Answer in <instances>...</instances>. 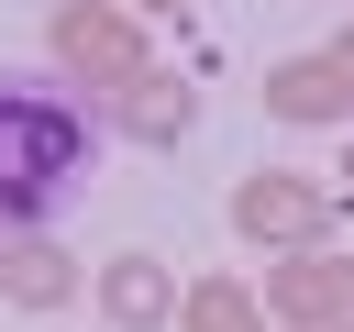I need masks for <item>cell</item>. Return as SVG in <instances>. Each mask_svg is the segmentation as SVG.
<instances>
[{"label": "cell", "instance_id": "obj_1", "mask_svg": "<svg viewBox=\"0 0 354 332\" xmlns=\"http://www.w3.org/2000/svg\"><path fill=\"white\" fill-rule=\"evenodd\" d=\"M88 188V111L66 77L0 66V232H33L55 199Z\"/></svg>", "mask_w": 354, "mask_h": 332}, {"label": "cell", "instance_id": "obj_3", "mask_svg": "<svg viewBox=\"0 0 354 332\" xmlns=\"http://www.w3.org/2000/svg\"><path fill=\"white\" fill-rule=\"evenodd\" d=\"M266 321H288V332H354V255L343 243H299V255H277L266 266Z\"/></svg>", "mask_w": 354, "mask_h": 332}, {"label": "cell", "instance_id": "obj_4", "mask_svg": "<svg viewBox=\"0 0 354 332\" xmlns=\"http://www.w3.org/2000/svg\"><path fill=\"white\" fill-rule=\"evenodd\" d=\"M232 232L266 243V255L332 243V188H321V177H288V166H254V177L232 188Z\"/></svg>", "mask_w": 354, "mask_h": 332}, {"label": "cell", "instance_id": "obj_12", "mask_svg": "<svg viewBox=\"0 0 354 332\" xmlns=\"http://www.w3.org/2000/svg\"><path fill=\"white\" fill-rule=\"evenodd\" d=\"M343 133H354V122H343ZM343 177H354V144H343Z\"/></svg>", "mask_w": 354, "mask_h": 332}, {"label": "cell", "instance_id": "obj_10", "mask_svg": "<svg viewBox=\"0 0 354 332\" xmlns=\"http://www.w3.org/2000/svg\"><path fill=\"white\" fill-rule=\"evenodd\" d=\"M321 55H332V66H343V77H354V22H343V33H332V44H321Z\"/></svg>", "mask_w": 354, "mask_h": 332}, {"label": "cell", "instance_id": "obj_7", "mask_svg": "<svg viewBox=\"0 0 354 332\" xmlns=\"http://www.w3.org/2000/svg\"><path fill=\"white\" fill-rule=\"evenodd\" d=\"M88 288V266L33 221V232H0V310H66Z\"/></svg>", "mask_w": 354, "mask_h": 332}, {"label": "cell", "instance_id": "obj_8", "mask_svg": "<svg viewBox=\"0 0 354 332\" xmlns=\"http://www.w3.org/2000/svg\"><path fill=\"white\" fill-rule=\"evenodd\" d=\"M111 122H122L133 144H155V155H166V144H188V122H199V89H188L177 66H144V77H122V89H111Z\"/></svg>", "mask_w": 354, "mask_h": 332}, {"label": "cell", "instance_id": "obj_11", "mask_svg": "<svg viewBox=\"0 0 354 332\" xmlns=\"http://www.w3.org/2000/svg\"><path fill=\"white\" fill-rule=\"evenodd\" d=\"M122 11H188V0H122Z\"/></svg>", "mask_w": 354, "mask_h": 332}, {"label": "cell", "instance_id": "obj_6", "mask_svg": "<svg viewBox=\"0 0 354 332\" xmlns=\"http://www.w3.org/2000/svg\"><path fill=\"white\" fill-rule=\"evenodd\" d=\"M254 100H266L277 122H299V133H343V122H354V77H343L332 55H277Z\"/></svg>", "mask_w": 354, "mask_h": 332}, {"label": "cell", "instance_id": "obj_9", "mask_svg": "<svg viewBox=\"0 0 354 332\" xmlns=\"http://www.w3.org/2000/svg\"><path fill=\"white\" fill-rule=\"evenodd\" d=\"M177 332H266V299H254L243 277H221V266H210V277H188V288H177Z\"/></svg>", "mask_w": 354, "mask_h": 332}, {"label": "cell", "instance_id": "obj_2", "mask_svg": "<svg viewBox=\"0 0 354 332\" xmlns=\"http://www.w3.org/2000/svg\"><path fill=\"white\" fill-rule=\"evenodd\" d=\"M44 55H55V77L66 89H122V77H144L155 55H144V11H122V0H55V22H44Z\"/></svg>", "mask_w": 354, "mask_h": 332}, {"label": "cell", "instance_id": "obj_5", "mask_svg": "<svg viewBox=\"0 0 354 332\" xmlns=\"http://www.w3.org/2000/svg\"><path fill=\"white\" fill-rule=\"evenodd\" d=\"M88 299H100V321H111V332H166V321H177V266L133 243V255L88 266Z\"/></svg>", "mask_w": 354, "mask_h": 332}]
</instances>
